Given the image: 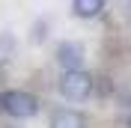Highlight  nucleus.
I'll return each mask as SVG.
<instances>
[{
    "instance_id": "obj_1",
    "label": "nucleus",
    "mask_w": 131,
    "mask_h": 128,
    "mask_svg": "<svg viewBox=\"0 0 131 128\" xmlns=\"http://www.w3.org/2000/svg\"><path fill=\"white\" fill-rule=\"evenodd\" d=\"M0 110L15 116V119H30L39 113V98L24 92V89H9L0 95Z\"/></svg>"
},
{
    "instance_id": "obj_2",
    "label": "nucleus",
    "mask_w": 131,
    "mask_h": 128,
    "mask_svg": "<svg viewBox=\"0 0 131 128\" xmlns=\"http://www.w3.org/2000/svg\"><path fill=\"white\" fill-rule=\"evenodd\" d=\"M60 92H63L69 101H83V98H90L92 74L83 72V69H66V72L60 74Z\"/></svg>"
},
{
    "instance_id": "obj_3",
    "label": "nucleus",
    "mask_w": 131,
    "mask_h": 128,
    "mask_svg": "<svg viewBox=\"0 0 131 128\" xmlns=\"http://www.w3.org/2000/svg\"><path fill=\"white\" fill-rule=\"evenodd\" d=\"M57 63L63 66V69H81L83 45H78V42H63V45L57 48Z\"/></svg>"
},
{
    "instance_id": "obj_4",
    "label": "nucleus",
    "mask_w": 131,
    "mask_h": 128,
    "mask_svg": "<svg viewBox=\"0 0 131 128\" xmlns=\"http://www.w3.org/2000/svg\"><path fill=\"white\" fill-rule=\"evenodd\" d=\"M51 128H86V116L72 110V107H63V110H54Z\"/></svg>"
},
{
    "instance_id": "obj_5",
    "label": "nucleus",
    "mask_w": 131,
    "mask_h": 128,
    "mask_svg": "<svg viewBox=\"0 0 131 128\" xmlns=\"http://www.w3.org/2000/svg\"><path fill=\"white\" fill-rule=\"evenodd\" d=\"M72 9L78 18H95L104 9V0H72Z\"/></svg>"
}]
</instances>
